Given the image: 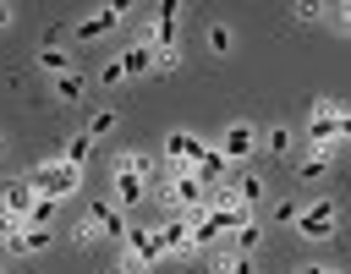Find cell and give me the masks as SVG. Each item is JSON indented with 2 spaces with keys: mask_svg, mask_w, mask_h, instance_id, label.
I'll list each match as a JSON object with an SVG mask.
<instances>
[{
  "mask_svg": "<svg viewBox=\"0 0 351 274\" xmlns=\"http://www.w3.org/2000/svg\"><path fill=\"white\" fill-rule=\"evenodd\" d=\"M340 142V99H313V115H307V148L313 153H329Z\"/></svg>",
  "mask_w": 351,
  "mask_h": 274,
  "instance_id": "cell-2",
  "label": "cell"
},
{
  "mask_svg": "<svg viewBox=\"0 0 351 274\" xmlns=\"http://www.w3.org/2000/svg\"><path fill=\"white\" fill-rule=\"evenodd\" d=\"M252 148H258V132H252L247 121H230V126H225V137H219V153L236 164V159H247Z\"/></svg>",
  "mask_w": 351,
  "mask_h": 274,
  "instance_id": "cell-8",
  "label": "cell"
},
{
  "mask_svg": "<svg viewBox=\"0 0 351 274\" xmlns=\"http://www.w3.org/2000/svg\"><path fill=\"white\" fill-rule=\"evenodd\" d=\"M230 44H236V33H230L225 22H214V27H208V49H214V55H230Z\"/></svg>",
  "mask_w": 351,
  "mask_h": 274,
  "instance_id": "cell-25",
  "label": "cell"
},
{
  "mask_svg": "<svg viewBox=\"0 0 351 274\" xmlns=\"http://www.w3.org/2000/svg\"><path fill=\"white\" fill-rule=\"evenodd\" d=\"M0 274H5V269H0Z\"/></svg>",
  "mask_w": 351,
  "mask_h": 274,
  "instance_id": "cell-39",
  "label": "cell"
},
{
  "mask_svg": "<svg viewBox=\"0 0 351 274\" xmlns=\"http://www.w3.org/2000/svg\"><path fill=\"white\" fill-rule=\"evenodd\" d=\"M0 159H5V137H0Z\"/></svg>",
  "mask_w": 351,
  "mask_h": 274,
  "instance_id": "cell-37",
  "label": "cell"
},
{
  "mask_svg": "<svg viewBox=\"0 0 351 274\" xmlns=\"http://www.w3.org/2000/svg\"><path fill=\"white\" fill-rule=\"evenodd\" d=\"M44 247H49V230H33V225H27V230H22L16 241H5V252H11V258H27V252H44Z\"/></svg>",
  "mask_w": 351,
  "mask_h": 274,
  "instance_id": "cell-19",
  "label": "cell"
},
{
  "mask_svg": "<svg viewBox=\"0 0 351 274\" xmlns=\"http://www.w3.org/2000/svg\"><path fill=\"white\" fill-rule=\"evenodd\" d=\"M110 197L132 208V203H143V197H148V181H143V175H126V170H115V186H110Z\"/></svg>",
  "mask_w": 351,
  "mask_h": 274,
  "instance_id": "cell-14",
  "label": "cell"
},
{
  "mask_svg": "<svg viewBox=\"0 0 351 274\" xmlns=\"http://www.w3.org/2000/svg\"><path fill=\"white\" fill-rule=\"evenodd\" d=\"M71 241H77V247H82V252H88V247H93V241H99V230H93V225H88V219H77V225H71Z\"/></svg>",
  "mask_w": 351,
  "mask_h": 274,
  "instance_id": "cell-29",
  "label": "cell"
},
{
  "mask_svg": "<svg viewBox=\"0 0 351 274\" xmlns=\"http://www.w3.org/2000/svg\"><path fill=\"white\" fill-rule=\"evenodd\" d=\"M269 153H291V126H274L269 132Z\"/></svg>",
  "mask_w": 351,
  "mask_h": 274,
  "instance_id": "cell-32",
  "label": "cell"
},
{
  "mask_svg": "<svg viewBox=\"0 0 351 274\" xmlns=\"http://www.w3.org/2000/svg\"><path fill=\"white\" fill-rule=\"evenodd\" d=\"M296 219H302V203H291V197L274 203V225H296Z\"/></svg>",
  "mask_w": 351,
  "mask_h": 274,
  "instance_id": "cell-28",
  "label": "cell"
},
{
  "mask_svg": "<svg viewBox=\"0 0 351 274\" xmlns=\"http://www.w3.org/2000/svg\"><path fill=\"white\" fill-rule=\"evenodd\" d=\"M121 16H126V0H110V5H99L93 16H82V22H77V38H82V44H93V38L115 33V27H121Z\"/></svg>",
  "mask_w": 351,
  "mask_h": 274,
  "instance_id": "cell-6",
  "label": "cell"
},
{
  "mask_svg": "<svg viewBox=\"0 0 351 274\" xmlns=\"http://www.w3.org/2000/svg\"><path fill=\"white\" fill-rule=\"evenodd\" d=\"M55 214H60V203H55V197H38V203H33V214H27V225H33V230H49V225H55Z\"/></svg>",
  "mask_w": 351,
  "mask_h": 274,
  "instance_id": "cell-23",
  "label": "cell"
},
{
  "mask_svg": "<svg viewBox=\"0 0 351 274\" xmlns=\"http://www.w3.org/2000/svg\"><path fill=\"white\" fill-rule=\"evenodd\" d=\"M88 148H93V137H88V132H71V137L60 142V164L82 170V164H88Z\"/></svg>",
  "mask_w": 351,
  "mask_h": 274,
  "instance_id": "cell-17",
  "label": "cell"
},
{
  "mask_svg": "<svg viewBox=\"0 0 351 274\" xmlns=\"http://www.w3.org/2000/svg\"><path fill=\"white\" fill-rule=\"evenodd\" d=\"M219 247H230V252H241V258H258V247H263V225L258 219H247L230 241H219Z\"/></svg>",
  "mask_w": 351,
  "mask_h": 274,
  "instance_id": "cell-15",
  "label": "cell"
},
{
  "mask_svg": "<svg viewBox=\"0 0 351 274\" xmlns=\"http://www.w3.org/2000/svg\"><path fill=\"white\" fill-rule=\"evenodd\" d=\"M340 142H351V104H340Z\"/></svg>",
  "mask_w": 351,
  "mask_h": 274,
  "instance_id": "cell-34",
  "label": "cell"
},
{
  "mask_svg": "<svg viewBox=\"0 0 351 274\" xmlns=\"http://www.w3.org/2000/svg\"><path fill=\"white\" fill-rule=\"evenodd\" d=\"M22 230H27V219H16V214H5V208H0V241H16Z\"/></svg>",
  "mask_w": 351,
  "mask_h": 274,
  "instance_id": "cell-27",
  "label": "cell"
},
{
  "mask_svg": "<svg viewBox=\"0 0 351 274\" xmlns=\"http://www.w3.org/2000/svg\"><path fill=\"white\" fill-rule=\"evenodd\" d=\"M296 274H302V269H296Z\"/></svg>",
  "mask_w": 351,
  "mask_h": 274,
  "instance_id": "cell-38",
  "label": "cell"
},
{
  "mask_svg": "<svg viewBox=\"0 0 351 274\" xmlns=\"http://www.w3.org/2000/svg\"><path fill=\"white\" fill-rule=\"evenodd\" d=\"M82 88H88V82H82V71L55 77V99H66V104H77V99H82Z\"/></svg>",
  "mask_w": 351,
  "mask_h": 274,
  "instance_id": "cell-21",
  "label": "cell"
},
{
  "mask_svg": "<svg viewBox=\"0 0 351 274\" xmlns=\"http://www.w3.org/2000/svg\"><path fill=\"white\" fill-rule=\"evenodd\" d=\"M143 44H154V49H181V11H176V5H154V22H148Z\"/></svg>",
  "mask_w": 351,
  "mask_h": 274,
  "instance_id": "cell-5",
  "label": "cell"
},
{
  "mask_svg": "<svg viewBox=\"0 0 351 274\" xmlns=\"http://www.w3.org/2000/svg\"><path fill=\"white\" fill-rule=\"evenodd\" d=\"M27 186H33L38 197H55V203H66V197L82 186V170H71V164H60V159L49 153V159H38V164L27 170Z\"/></svg>",
  "mask_w": 351,
  "mask_h": 274,
  "instance_id": "cell-1",
  "label": "cell"
},
{
  "mask_svg": "<svg viewBox=\"0 0 351 274\" xmlns=\"http://www.w3.org/2000/svg\"><path fill=\"white\" fill-rule=\"evenodd\" d=\"M225 164H230V159H225L219 148H208V153L197 159V181H203V186H219V181H225Z\"/></svg>",
  "mask_w": 351,
  "mask_h": 274,
  "instance_id": "cell-18",
  "label": "cell"
},
{
  "mask_svg": "<svg viewBox=\"0 0 351 274\" xmlns=\"http://www.w3.org/2000/svg\"><path fill=\"white\" fill-rule=\"evenodd\" d=\"M335 225H340V208H335L329 197H318L313 208H302L296 236H302V241H329V236H335Z\"/></svg>",
  "mask_w": 351,
  "mask_h": 274,
  "instance_id": "cell-4",
  "label": "cell"
},
{
  "mask_svg": "<svg viewBox=\"0 0 351 274\" xmlns=\"http://www.w3.org/2000/svg\"><path fill=\"white\" fill-rule=\"evenodd\" d=\"M296 175H302V186H307V181H324V175H329V153H307V159L296 164Z\"/></svg>",
  "mask_w": 351,
  "mask_h": 274,
  "instance_id": "cell-22",
  "label": "cell"
},
{
  "mask_svg": "<svg viewBox=\"0 0 351 274\" xmlns=\"http://www.w3.org/2000/svg\"><path fill=\"white\" fill-rule=\"evenodd\" d=\"M291 16H296V22H313V16H324V5H318V0H302V5H291Z\"/></svg>",
  "mask_w": 351,
  "mask_h": 274,
  "instance_id": "cell-33",
  "label": "cell"
},
{
  "mask_svg": "<svg viewBox=\"0 0 351 274\" xmlns=\"http://www.w3.org/2000/svg\"><path fill=\"white\" fill-rule=\"evenodd\" d=\"M208 269H214V274H258V263L241 258V252H230V247H214V252H208Z\"/></svg>",
  "mask_w": 351,
  "mask_h": 274,
  "instance_id": "cell-13",
  "label": "cell"
},
{
  "mask_svg": "<svg viewBox=\"0 0 351 274\" xmlns=\"http://www.w3.org/2000/svg\"><path fill=\"white\" fill-rule=\"evenodd\" d=\"M115 121H121L115 110H93V115H88V137H110V132H115Z\"/></svg>",
  "mask_w": 351,
  "mask_h": 274,
  "instance_id": "cell-24",
  "label": "cell"
},
{
  "mask_svg": "<svg viewBox=\"0 0 351 274\" xmlns=\"http://www.w3.org/2000/svg\"><path fill=\"white\" fill-rule=\"evenodd\" d=\"M82 219H88V225H93L99 236H121V241H126V230H132V225L121 219V208H115L110 197H88V214H82Z\"/></svg>",
  "mask_w": 351,
  "mask_h": 274,
  "instance_id": "cell-7",
  "label": "cell"
},
{
  "mask_svg": "<svg viewBox=\"0 0 351 274\" xmlns=\"http://www.w3.org/2000/svg\"><path fill=\"white\" fill-rule=\"evenodd\" d=\"M154 236H159V252L165 258H192L197 247H192V219L186 214H165L159 225H154Z\"/></svg>",
  "mask_w": 351,
  "mask_h": 274,
  "instance_id": "cell-3",
  "label": "cell"
},
{
  "mask_svg": "<svg viewBox=\"0 0 351 274\" xmlns=\"http://www.w3.org/2000/svg\"><path fill=\"white\" fill-rule=\"evenodd\" d=\"M324 16L335 22V33H351V5H324Z\"/></svg>",
  "mask_w": 351,
  "mask_h": 274,
  "instance_id": "cell-30",
  "label": "cell"
},
{
  "mask_svg": "<svg viewBox=\"0 0 351 274\" xmlns=\"http://www.w3.org/2000/svg\"><path fill=\"white\" fill-rule=\"evenodd\" d=\"M181 66V49H154V77H170Z\"/></svg>",
  "mask_w": 351,
  "mask_h": 274,
  "instance_id": "cell-26",
  "label": "cell"
},
{
  "mask_svg": "<svg viewBox=\"0 0 351 274\" xmlns=\"http://www.w3.org/2000/svg\"><path fill=\"white\" fill-rule=\"evenodd\" d=\"M302 274H340V269H324V263H313V269H302Z\"/></svg>",
  "mask_w": 351,
  "mask_h": 274,
  "instance_id": "cell-36",
  "label": "cell"
},
{
  "mask_svg": "<svg viewBox=\"0 0 351 274\" xmlns=\"http://www.w3.org/2000/svg\"><path fill=\"white\" fill-rule=\"evenodd\" d=\"M126 258L137 263V269H154L165 252H159V236L154 230H126Z\"/></svg>",
  "mask_w": 351,
  "mask_h": 274,
  "instance_id": "cell-10",
  "label": "cell"
},
{
  "mask_svg": "<svg viewBox=\"0 0 351 274\" xmlns=\"http://www.w3.org/2000/svg\"><path fill=\"white\" fill-rule=\"evenodd\" d=\"M0 192H5V214H16V219H27V214H33V203H38V192L27 186V175H16V181H5Z\"/></svg>",
  "mask_w": 351,
  "mask_h": 274,
  "instance_id": "cell-11",
  "label": "cell"
},
{
  "mask_svg": "<svg viewBox=\"0 0 351 274\" xmlns=\"http://www.w3.org/2000/svg\"><path fill=\"white\" fill-rule=\"evenodd\" d=\"M99 82H104V88H115V82H126V71H121V60H104V66H99Z\"/></svg>",
  "mask_w": 351,
  "mask_h": 274,
  "instance_id": "cell-31",
  "label": "cell"
},
{
  "mask_svg": "<svg viewBox=\"0 0 351 274\" xmlns=\"http://www.w3.org/2000/svg\"><path fill=\"white\" fill-rule=\"evenodd\" d=\"M115 60H121V71H126V77H154V44H143V38H137L132 49H121Z\"/></svg>",
  "mask_w": 351,
  "mask_h": 274,
  "instance_id": "cell-12",
  "label": "cell"
},
{
  "mask_svg": "<svg viewBox=\"0 0 351 274\" xmlns=\"http://www.w3.org/2000/svg\"><path fill=\"white\" fill-rule=\"evenodd\" d=\"M230 186H236V203H241V208H258V203H263V192H269V186H263V175H241V181H230Z\"/></svg>",
  "mask_w": 351,
  "mask_h": 274,
  "instance_id": "cell-20",
  "label": "cell"
},
{
  "mask_svg": "<svg viewBox=\"0 0 351 274\" xmlns=\"http://www.w3.org/2000/svg\"><path fill=\"white\" fill-rule=\"evenodd\" d=\"M11 22H16V11H11V5H5V0H0V33H5V27H11Z\"/></svg>",
  "mask_w": 351,
  "mask_h": 274,
  "instance_id": "cell-35",
  "label": "cell"
},
{
  "mask_svg": "<svg viewBox=\"0 0 351 274\" xmlns=\"http://www.w3.org/2000/svg\"><path fill=\"white\" fill-rule=\"evenodd\" d=\"M208 153V142L197 137V132H170L165 137V159H181V164H192L197 170V159Z\"/></svg>",
  "mask_w": 351,
  "mask_h": 274,
  "instance_id": "cell-9",
  "label": "cell"
},
{
  "mask_svg": "<svg viewBox=\"0 0 351 274\" xmlns=\"http://www.w3.org/2000/svg\"><path fill=\"white\" fill-rule=\"evenodd\" d=\"M38 71H44V77H66V71H71V55H66L60 44H38Z\"/></svg>",
  "mask_w": 351,
  "mask_h": 274,
  "instance_id": "cell-16",
  "label": "cell"
}]
</instances>
